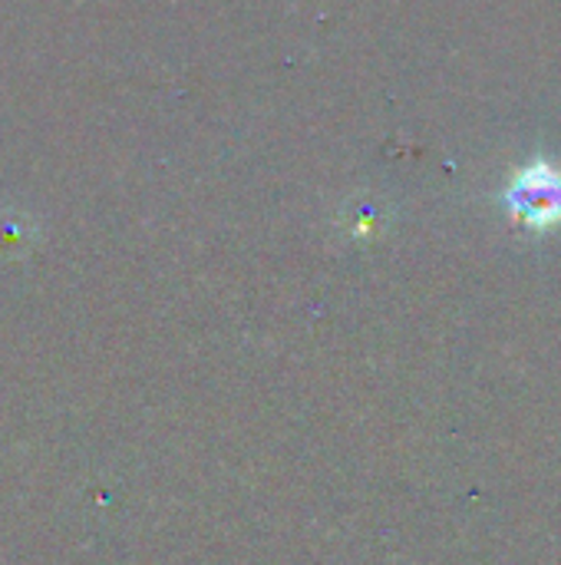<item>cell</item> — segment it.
<instances>
[{"label": "cell", "instance_id": "1", "mask_svg": "<svg viewBox=\"0 0 561 565\" xmlns=\"http://www.w3.org/2000/svg\"><path fill=\"white\" fill-rule=\"evenodd\" d=\"M503 205L513 218L542 232L561 222V169L539 159L516 172V179L503 192Z\"/></svg>", "mask_w": 561, "mask_h": 565}]
</instances>
